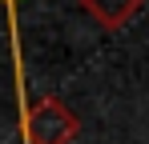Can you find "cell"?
<instances>
[{
	"label": "cell",
	"mask_w": 149,
	"mask_h": 144,
	"mask_svg": "<svg viewBox=\"0 0 149 144\" xmlns=\"http://www.w3.org/2000/svg\"><path fill=\"white\" fill-rule=\"evenodd\" d=\"M81 8H85L105 32H121L125 24L137 16L141 0H81Z\"/></svg>",
	"instance_id": "7a4b0ae2"
},
{
	"label": "cell",
	"mask_w": 149,
	"mask_h": 144,
	"mask_svg": "<svg viewBox=\"0 0 149 144\" xmlns=\"http://www.w3.org/2000/svg\"><path fill=\"white\" fill-rule=\"evenodd\" d=\"M77 136H81V120L56 96H40L20 116V140L24 144H73Z\"/></svg>",
	"instance_id": "6da1fadb"
},
{
	"label": "cell",
	"mask_w": 149,
	"mask_h": 144,
	"mask_svg": "<svg viewBox=\"0 0 149 144\" xmlns=\"http://www.w3.org/2000/svg\"><path fill=\"white\" fill-rule=\"evenodd\" d=\"M0 4H12V0H0Z\"/></svg>",
	"instance_id": "3957f363"
}]
</instances>
